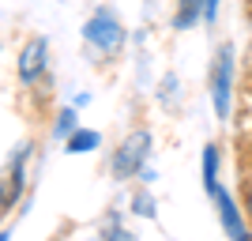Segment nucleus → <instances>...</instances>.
I'll list each match as a JSON object with an SVG mask.
<instances>
[{"label":"nucleus","mask_w":252,"mask_h":241,"mask_svg":"<svg viewBox=\"0 0 252 241\" xmlns=\"http://www.w3.org/2000/svg\"><path fill=\"white\" fill-rule=\"evenodd\" d=\"M45 57H49V42H45V38H31V42L19 49L15 72H19L23 83H34V79L45 72Z\"/></svg>","instance_id":"obj_5"},{"label":"nucleus","mask_w":252,"mask_h":241,"mask_svg":"<svg viewBox=\"0 0 252 241\" xmlns=\"http://www.w3.org/2000/svg\"><path fill=\"white\" fill-rule=\"evenodd\" d=\"M211 196H215V204H219V222H222V230H226V238L230 241H252V226H249V219H245V211L233 207L230 192L222 189V185H215Z\"/></svg>","instance_id":"obj_4"},{"label":"nucleus","mask_w":252,"mask_h":241,"mask_svg":"<svg viewBox=\"0 0 252 241\" xmlns=\"http://www.w3.org/2000/svg\"><path fill=\"white\" fill-rule=\"evenodd\" d=\"M136 207H139V215H155V200H151V196H139Z\"/></svg>","instance_id":"obj_12"},{"label":"nucleus","mask_w":252,"mask_h":241,"mask_svg":"<svg viewBox=\"0 0 252 241\" xmlns=\"http://www.w3.org/2000/svg\"><path fill=\"white\" fill-rule=\"evenodd\" d=\"M27 155H31V147L23 143L11 158V170H8V189H4V211H11V204L19 200L23 192V181H27Z\"/></svg>","instance_id":"obj_6"},{"label":"nucleus","mask_w":252,"mask_h":241,"mask_svg":"<svg viewBox=\"0 0 252 241\" xmlns=\"http://www.w3.org/2000/svg\"><path fill=\"white\" fill-rule=\"evenodd\" d=\"M245 219H249V226H252V181L245 185Z\"/></svg>","instance_id":"obj_13"},{"label":"nucleus","mask_w":252,"mask_h":241,"mask_svg":"<svg viewBox=\"0 0 252 241\" xmlns=\"http://www.w3.org/2000/svg\"><path fill=\"white\" fill-rule=\"evenodd\" d=\"M230 87H233V45H219V57H215V68H211V102H215V113L219 121H226L230 113Z\"/></svg>","instance_id":"obj_2"},{"label":"nucleus","mask_w":252,"mask_h":241,"mask_svg":"<svg viewBox=\"0 0 252 241\" xmlns=\"http://www.w3.org/2000/svg\"><path fill=\"white\" fill-rule=\"evenodd\" d=\"M105 241H139L136 234H128L125 226H109V230H105Z\"/></svg>","instance_id":"obj_11"},{"label":"nucleus","mask_w":252,"mask_h":241,"mask_svg":"<svg viewBox=\"0 0 252 241\" xmlns=\"http://www.w3.org/2000/svg\"><path fill=\"white\" fill-rule=\"evenodd\" d=\"M147 155H151V136H147V132H132L125 143L117 147L113 173H117V177H136L139 170H143V162H147Z\"/></svg>","instance_id":"obj_3"},{"label":"nucleus","mask_w":252,"mask_h":241,"mask_svg":"<svg viewBox=\"0 0 252 241\" xmlns=\"http://www.w3.org/2000/svg\"><path fill=\"white\" fill-rule=\"evenodd\" d=\"M83 38H87V45H91L94 53H102V57H117L121 45H125V27L117 23V15L109 8H98L94 15L83 23Z\"/></svg>","instance_id":"obj_1"},{"label":"nucleus","mask_w":252,"mask_h":241,"mask_svg":"<svg viewBox=\"0 0 252 241\" xmlns=\"http://www.w3.org/2000/svg\"><path fill=\"white\" fill-rule=\"evenodd\" d=\"M200 15H203V0H181L177 19H173V23H177L181 31H185V27H192V23L200 19Z\"/></svg>","instance_id":"obj_8"},{"label":"nucleus","mask_w":252,"mask_h":241,"mask_svg":"<svg viewBox=\"0 0 252 241\" xmlns=\"http://www.w3.org/2000/svg\"><path fill=\"white\" fill-rule=\"evenodd\" d=\"M75 128H79L75 125V109H64V113L57 117V128H53V132H57V136H72Z\"/></svg>","instance_id":"obj_10"},{"label":"nucleus","mask_w":252,"mask_h":241,"mask_svg":"<svg viewBox=\"0 0 252 241\" xmlns=\"http://www.w3.org/2000/svg\"><path fill=\"white\" fill-rule=\"evenodd\" d=\"M203 181H207V192L219 185V147L215 143L203 151Z\"/></svg>","instance_id":"obj_9"},{"label":"nucleus","mask_w":252,"mask_h":241,"mask_svg":"<svg viewBox=\"0 0 252 241\" xmlns=\"http://www.w3.org/2000/svg\"><path fill=\"white\" fill-rule=\"evenodd\" d=\"M98 132L94 128H75L72 136H68V151H72V155H87V151H94L98 147Z\"/></svg>","instance_id":"obj_7"}]
</instances>
